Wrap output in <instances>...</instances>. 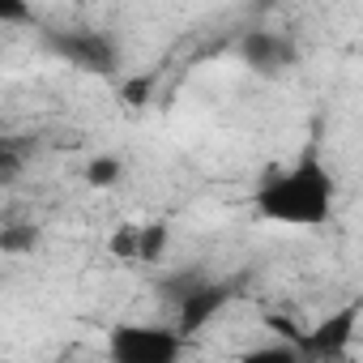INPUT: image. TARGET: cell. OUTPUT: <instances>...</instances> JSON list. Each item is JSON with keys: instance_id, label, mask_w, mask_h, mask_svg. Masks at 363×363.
<instances>
[{"instance_id": "obj_1", "label": "cell", "mask_w": 363, "mask_h": 363, "mask_svg": "<svg viewBox=\"0 0 363 363\" xmlns=\"http://www.w3.org/2000/svg\"><path fill=\"white\" fill-rule=\"evenodd\" d=\"M333 201H337V179L316 150H303L291 167L261 179V189L252 193V210L265 223L299 227V231L325 227L333 218Z\"/></svg>"}, {"instance_id": "obj_2", "label": "cell", "mask_w": 363, "mask_h": 363, "mask_svg": "<svg viewBox=\"0 0 363 363\" xmlns=\"http://www.w3.org/2000/svg\"><path fill=\"white\" fill-rule=\"evenodd\" d=\"M184 350V333L162 325H120L107 337V354L116 363H175Z\"/></svg>"}, {"instance_id": "obj_3", "label": "cell", "mask_w": 363, "mask_h": 363, "mask_svg": "<svg viewBox=\"0 0 363 363\" xmlns=\"http://www.w3.org/2000/svg\"><path fill=\"white\" fill-rule=\"evenodd\" d=\"M359 316H363V299L329 312L325 320H316L312 329H303L299 337V354H312V359H337L350 350L354 342V329H359Z\"/></svg>"}, {"instance_id": "obj_4", "label": "cell", "mask_w": 363, "mask_h": 363, "mask_svg": "<svg viewBox=\"0 0 363 363\" xmlns=\"http://www.w3.org/2000/svg\"><path fill=\"white\" fill-rule=\"evenodd\" d=\"M56 56H65L69 65L86 69V73H111L116 69V43L107 35L94 30H69V35H52L48 39Z\"/></svg>"}, {"instance_id": "obj_5", "label": "cell", "mask_w": 363, "mask_h": 363, "mask_svg": "<svg viewBox=\"0 0 363 363\" xmlns=\"http://www.w3.org/2000/svg\"><path fill=\"white\" fill-rule=\"evenodd\" d=\"M231 299V286H223V282H197V286H189L184 295H175V308H179V333H197V329H206V320H214L218 316V308Z\"/></svg>"}, {"instance_id": "obj_6", "label": "cell", "mask_w": 363, "mask_h": 363, "mask_svg": "<svg viewBox=\"0 0 363 363\" xmlns=\"http://www.w3.org/2000/svg\"><path fill=\"white\" fill-rule=\"evenodd\" d=\"M240 60L265 77L282 73L286 65H295V48L286 35H274V30H248L244 43H240Z\"/></svg>"}, {"instance_id": "obj_7", "label": "cell", "mask_w": 363, "mask_h": 363, "mask_svg": "<svg viewBox=\"0 0 363 363\" xmlns=\"http://www.w3.org/2000/svg\"><path fill=\"white\" fill-rule=\"evenodd\" d=\"M120 175H124V162H120L116 154H99V158H90L86 171H82V179H86L90 189H111Z\"/></svg>"}, {"instance_id": "obj_8", "label": "cell", "mask_w": 363, "mask_h": 363, "mask_svg": "<svg viewBox=\"0 0 363 363\" xmlns=\"http://www.w3.org/2000/svg\"><path fill=\"white\" fill-rule=\"evenodd\" d=\"M162 252H167V227L162 223L141 227V252H137V261L154 265V261H162Z\"/></svg>"}, {"instance_id": "obj_9", "label": "cell", "mask_w": 363, "mask_h": 363, "mask_svg": "<svg viewBox=\"0 0 363 363\" xmlns=\"http://www.w3.org/2000/svg\"><path fill=\"white\" fill-rule=\"evenodd\" d=\"M116 257H124V261H137V252H141V227H120L116 235H111V244H107Z\"/></svg>"}, {"instance_id": "obj_10", "label": "cell", "mask_w": 363, "mask_h": 363, "mask_svg": "<svg viewBox=\"0 0 363 363\" xmlns=\"http://www.w3.org/2000/svg\"><path fill=\"white\" fill-rule=\"evenodd\" d=\"M0 22H9V26H26V22H35L30 0H0Z\"/></svg>"}]
</instances>
